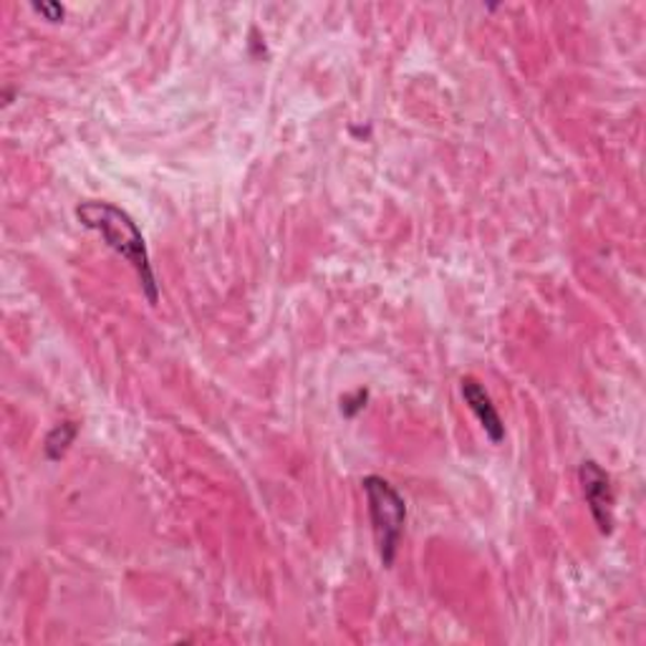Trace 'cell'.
Returning a JSON list of instances; mask_svg holds the SVG:
<instances>
[{"label":"cell","instance_id":"6da1fadb","mask_svg":"<svg viewBox=\"0 0 646 646\" xmlns=\"http://www.w3.org/2000/svg\"><path fill=\"white\" fill-rule=\"evenodd\" d=\"M76 218H79V223L87 227V231L99 233L101 241H104L109 248L130 263L134 274H137L140 278L144 299L155 305L159 301V286H157L155 270H152L147 243H144L140 225L134 223L130 212L112 205V202L89 200L76 208Z\"/></svg>","mask_w":646,"mask_h":646},{"label":"cell","instance_id":"7a4b0ae2","mask_svg":"<svg viewBox=\"0 0 646 646\" xmlns=\"http://www.w3.org/2000/svg\"><path fill=\"white\" fill-rule=\"evenodd\" d=\"M361 484L364 492H367L371 531L379 548V558L387 568H392L404 535L406 503L394 484L379 478V475H369V478L361 480Z\"/></svg>","mask_w":646,"mask_h":646},{"label":"cell","instance_id":"5b68a950","mask_svg":"<svg viewBox=\"0 0 646 646\" xmlns=\"http://www.w3.org/2000/svg\"><path fill=\"white\" fill-rule=\"evenodd\" d=\"M76 432H79V427H76V422H69V420L58 422L56 427L48 432L44 453L51 463L62 460V457L66 455V449H69L71 442L76 439Z\"/></svg>","mask_w":646,"mask_h":646},{"label":"cell","instance_id":"52a82bcc","mask_svg":"<svg viewBox=\"0 0 646 646\" xmlns=\"http://www.w3.org/2000/svg\"><path fill=\"white\" fill-rule=\"evenodd\" d=\"M31 8H33V13L44 15V19L51 21V23L64 21V15H66L64 5L62 3H51V0H41V3H33Z\"/></svg>","mask_w":646,"mask_h":646},{"label":"cell","instance_id":"8992f818","mask_svg":"<svg viewBox=\"0 0 646 646\" xmlns=\"http://www.w3.org/2000/svg\"><path fill=\"white\" fill-rule=\"evenodd\" d=\"M369 402V389H356V392L346 394L342 399V414L348 416V420H354L356 414L364 412V406Z\"/></svg>","mask_w":646,"mask_h":646},{"label":"cell","instance_id":"3957f363","mask_svg":"<svg viewBox=\"0 0 646 646\" xmlns=\"http://www.w3.org/2000/svg\"><path fill=\"white\" fill-rule=\"evenodd\" d=\"M578 480H581L586 505L591 510L593 523L603 535L614 531V488H611L609 472L597 460H583L578 467Z\"/></svg>","mask_w":646,"mask_h":646},{"label":"cell","instance_id":"277c9868","mask_svg":"<svg viewBox=\"0 0 646 646\" xmlns=\"http://www.w3.org/2000/svg\"><path fill=\"white\" fill-rule=\"evenodd\" d=\"M460 392H463V399L467 402V406L472 410V414L478 416L480 427L484 430V437H488L492 445H500V442L505 439V424H503V420H500V414L495 410V404H492L490 394L484 392V387L475 377H463Z\"/></svg>","mask_w":646,"mask_h":646}]
</instances>
